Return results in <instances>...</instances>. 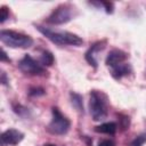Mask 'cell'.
I'll return each instance as SVG.
<instances>
[{"instance_id": "cell-1", "label": "cell", "mask_w": 146, "mask_h": 146, "mask_svg": "<svg viewBox=\"0 0 146 146\" xmlns=\"http://www.w3.org/2000/svg\"><path fill=\"white\" fill-rule=\"evenodd\" d=\"M35 29L44 35L48 40H50L52 43L57 46H82L83 44V39L75 33L67 32V31H55L49 27L42 26V25H35Z\"/></svg>"}, {"instance_id": "cell-2", "label": "cell", "mask_w": 146, "mask_h": 146, "mask_svg": "<svg viewBox=\"0 0 146 146\" xmlns=\"http://www.w3.org/2000/svg\"><path fill=\"white\" fill-rule=\"evenodd\" d=\"M89 111L94 121L104 120L108 114V97L99 90L90 91Z\"/></svg>"}, {"instance_id": "cell-3", "label": "cell", "mask_w": 146, "mask_h": 146, "mask_svg": "<svg viewBox=\"0 0 146 146\" xmlns=\"http://www.w3.org/2000/svg\"><path fill=\"white\" fill-rule=\"evenodd\" d=\"M0 40L3 44H6L9 48H21V49L30 48L34 42L30 35L13 30H1Z\"/></svg>"}, {"instance_id": "cell-4", "label": "cell", "mask_w": 146, "mask_h": 146, "mask_svg": "<svg viewBox=\"0 0 146 146\" xmlns=\"http://www.w3.org/2000/svg\"><path fill=\"white\" fill-rule=\"evenodd\" d=\"M78 11L76 8L72 5V3H62L59 6H57L51 14L47 17L46 22L51 24V25H62V24H66L70 21H72L75 16H76Z\"/></svg>"}, {"instance_id": "cell-5", "label": "cell", "mask_w": 146, "mask_h": 146, "mask_svg": "<svg viewBox=\"0 0 146 146\" xmlns=\"http://www.w3.org/2000/svg\"><path fill=\"white\" fill-rule=\"evenodd\" d=\"M71 128V121L59 111L58 107L51 108V120L47 125V131L51 135L63 136L68 132Z\"/></svg>"}, {"instance_id": "cell-6", "label": "cell", "mask_w": 146, "mask_h": 146, "mask_svg": "<svg viewBox=\"0 0 146 146\" xmlns=\"http://www.w3.org/2000/svg\"><path fill=\"white\" fill-rule=\"evenodd\" d=\"M18 68L22 73H24L25 75H30V76H47L48 75V71L46 70V67L29 54L24 55L19 59Z\"/></svg>"}, {"instance_id": "cell-7", "label": "cell", "mask_w": 146, "mask_h": 146, "mask_svg": "<svg viewBox=\"0 0 146 146\" xmlns=\"http://www.w3.org/2000/svg\"><path fill=\"white\" fill-rule=\"evenodd\" d=\"M106 43L107 41L106 40H100V41H96L95 43H92L89 49L86 51L84 54V58L87 60V63L92 66L94 68H97L98 67V62L96 59V54L97 52H100L102 50H104V48L106 47Z\"/></svg>"}, {"instance_id": "cell-8", "label": "cell", "mask_w": 146, "mask_h": 146, "mask_svg": "<svg viewBox=\"0 0 146 146\" xmlns=\"http://www.w3.org/2000/svg\"><path fill=\"white\" fill-rule=\"evenodd\" d=\"M24 139V133L17 129H7L1 133L2 146H15Z\"/></svg>"}, {"instance_id": "cell-9", "label": "cell", "mask_w": 146, "mask_h": 146, "mask_svg": "<svg viewBox=\"0 0 146 146\" xmlns=\"http://www.w3.org/2000/svg\"><path fill=\"white\" fill-rule=\"evenodd\" d=\"M127 59H128V54L125 51L121 50V49L115 48V49H112L107 54V56L105 58V64H106L107 67L112 68V67H115L119 64H122V63L127 62Z\"/></svg>"}, {"instance_id": "cell-10", "label": "cell", "mask_w": 146, "mask_h": 146, "mask_svg": "<svg viewBox=\"0 0 146 146\" xmlns=\"http://www.w3.org/2000/svg\"><path fill=\"white\" fill-rule=\"evenodd\" d=\"M110 70H111V75L115 80H121L122 78L128 76L129 74L132 73V66L128 62H124L122 64H119L115 67H112Z\"/></svg>"}, {"instance_id": "cell-11", "label": "cell", "mask_w": 146, "mask_h": 146, "mask_svg": "<svg viewBox=\"0 0 146 146\" xmlns=\"http://www.w3.org/2000/svg\"><path fill=\"white\" fill-rule=\"evenodd\" d=\"M96 132L99 133H105V135H115L116 130H117V124L115 122H104L99 125H96L94 129Z\"/></svg>"}, {"instance_id": "cell-12", "label": "cell", "mask_w": 146, "mask_h": 146, "mask_svg": "<svg viewBox=\"0 0 146 146\" xmlns=\"http://www.w3.org/2000/svg\"><path fill=\"white\" fill-rule=\"evenodd\" d=\"M11 110L16 115H18L22 119H30L31 115H32L30 108H27L26 106L22 105L21 103H17V102L11 103Z\"/></svg>"}, {"instance_id": "cell-13", "label": "cell", "mask_w": 146, "mask_h": 146, "mask_svg": "<svg viewBox=\"0 0 146 146\" xmlns=\"http://www.w3.org/2000/svg\"><path fill=\"white\" fill-rule=\"evenodd\" d=\"M70 99H71V104L73 105V107L80 113V114H84V107H83V98L80 94L75 92V91H71L70 92Z\"/></svg>"}, {"instance_id": "cell-14", "label": "cell", "mask_w": 146, "mask_h": 146, "mask_svg": "<svg viewBox=\"0 0 146 146\" xmlns=\"http://www.w3.org/2000/svg\"><path fill=\"white\" fill-rule=\"evenodd\" d=\"M40 63H41L44 67L51 66V65L55 63V57H54L52 52L49 51V50H42L41 56H40Z\"/></svg>"}, {"instance_id": "cell-15", "label": "cell", "mask_w": 146, "mask_h": 146, "mask_svg": "<svg viewBox=\"0 0 146 146\" xmlns=\"http://www.w3.org/2000/svg\"><path fill=\"white\" fill-rule=\"evenodd\" d=\"M117 121H119L117 128H119L121 131H124V130L129 129V127H130V116H129V115L119 113V114H117Z\"/></svg>"}, {"instance_id": "cell-16", "label": "cell", "mask_w": 146, "mask_h": 146, "mask_svg": "<svg viewBox=\"0 0 146 146\" xmlns=\"http://www.w3.org/2000/svg\"><path fill=\"white\" fill-rule=\"evenodd\" d=\"M89 3L92 6H96V7H103L104 10L106 11V14H112L114 10V5H113V2H110V1H92Z\"/></svg>"}, {"instance_id": "cell-17", "label": "cell", "mask_w": 146, "mask_h": 146, "mask_svg": "<svg viewBox=\"0 0 146 146\" xmlns=\"http://www.w3.org/2000/svg\"><path fill=\"white\" fill-rule=\"evenodd\" d=\"M29 96L32 97V98H35V97H41L43 95H46V90L41 87H31L27 91Z\"/></svg>"}, {"instance_id": "cell-18", "label": "cell", "mask_w": 146, "mask_h": 146, "mask_svg": "<svg viewBox=\"0 0 146 146\" xmlns=\"http://www.w3.org/2000/svg\"><path fill=\"white\" fill-rule=\"evenodd\" d=\"M145 143H146V132L140 133L139 136H137V137L130 143V146H143Z\"/></svg>"}, {"instance_id": "cell-19", "label": "cell", "mask_w": 146, "mask_h": 146, "mask_svg": "<svg viewBox=\"0 0 146 146\" xmlns=\"http://www.w3.org/2000/svg\"><path fill=\"white\" fill-rule=\"evenodd\" d=\"M9 18V9L6 6H1L0 8V23H5Z\"/></svg>"}, {"instance_id": "cell-20", "label": "cell", "mask_w": 146, "mask_h": 146, "mask_svg": "<svg viewBox=\"0 0 146 146\" xmlns=\"http://www.w3.org/2000/svg\"><path fill=\"white\" fill-rule=\"evenodd\" d=\"M97 146H116V144H115V141L112 140V139H104V140H102Z\"/></svg>"}, {"instance_id": "cell-21", "label": "cell", "mask_w": 146, "mask_h": 146, "mask_svg": "<svg viewBox=\"0 0 146 146\" xmlns=\"http://www.w3.org/2000/svg\"><path fill=\"white\" fill-rule=\"evenodd\" d=\"M0 82H1V84H2V86H8V82H9V79H8L7 74H6V72H3V71L1 72Z\"/></svg>"}, {"instance_id": "cell-22", "label": "cell", "mask_w": 146, "mask_h": 146, "mask_svg": "<svg viewBox=\"0 0 146 146\" xmlns=\"http://www.w3.org/2000/svg\"><path fill=\"white\" fill-rule=\"evenodd\" d=\"M0 59H1V62H7V63L10 62V58L7 56V52L5 51V49H2V51H1V57H0Z\"/></svg>"}, {"instance_id": "cell-23", "label": "cell", "mask_w": 146, "mask_h": 146, "mask_svg": "<svg viewBox=\"0 0 146 146\" xmlns=\"http://www.w3.org/2000/svg\"><path fill=\"white\" fill-rule=\"evenodd\" d=\"M81 138H82L83 140H86L87 146H91V145H92V139H91V138H89L88 136H81Z\"/></svg>"}, {"instance_id": "cell-24", "label": "cell", "mask_w": 146, "mask_h": 146, "mask_svg": "<svg viewBox=\"0 0 146 146\" xmlns=\"http://www.w3.org/2000/svg\"><path fill=\"white\" fill-rule=\"evenodd\" d=\"M43 146H57V145H55V144H50V143H48V144H44Z\"/></svg>"}]
</instances>
